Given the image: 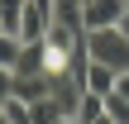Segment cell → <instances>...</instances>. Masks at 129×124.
<instances>
[{
	"mask_svg": "<svg viewBox=\"0 0 129 124\" xmlns=\"http://www.w3.org/2000/svg\"><path fill=\"white\" fill-rule=\"evenodd\" d=\"M5 115H10V124H34V115H29V100H19V96L5 105Z\"/></svg>",
	"mask_w": 129,
	"mask_h": 124,
	"instance_id": "obj_9",
	"label": "cell"
},
{
	"mask_svg": "<svg viewBox=\"0 0 129 124\" xmlns=\"http://www.w3.org/2000/svg\"><path fill=\"white\" fill-rule=\"evenodd\" d=\"M14 96L29 100V105L43 100V96H48V76H24V72H14Z\"/></svg>",
	"mask_w": 129,
	"mask_h": 124,
	"instance_id": "obj_5",
	"label": "cell"
},
{
	"mask_svg": "<svg viewBox=\"0 0 129 124\" xmlns=\"http://www.w3.org/2000/svg\"><path fill=\"white\" fill-rule=\"evenodd\" d=\"M29 115H34V124H57V119H67V115H62V105H57L53 96L34 100V105H29Z\"/></svg>",
	"mask_w": 129,
	"mask_h": 124,
	"instance_id": "obj_6",
	"label": "cell"
},
{
	"mask_svg": "<svg viewBox=\"0 0 129 124\" xmlns=\"http://www.w3.org/2000/svg\"><path fill=\"white\" fill-rule=\"evenodd\" d=\"M86 53H91V62H105L115 72H129V38H124L120 24L115 29H91L86 33Z\"/></svg>",
	"mask_w": 129,
	"mask_h": 124,
	"instance_id": "obj_1",
	"label": "cell"
},
{
	"mask_svg": "<svg viewBox=\"0 0 129 124\" xmlns=\"http://www.w3.org/2000/svg\"><path fill=\"white\" fill-rule=\"evenodd\" d=\"M19 53H24V38H14V33H0V67H19Z\"/></svg>",
	"mask_w": 129,
	"mask_h": 124,
	"instance_id": "obj_7",
	"label": "cell"
},
{
	"mask_svg": "<svg viewBox=\"0 0 129 124\" xmlns=\"http://www.w3.org/2000/svg\"><path fill=\"white\" fill-rule=\"evenodd\" d=\"M124 14H129V0H86V5H81L86 33H91V29H115Z\"/></svg>",
	"mask_w": 129,
	"mask_h": 124,
	"instance_id": "obj_2",
	"label": "cell"
},
{
	"mask_svg": "<svg viewBox=\"0 0 129 124\" xmlns=\"http://www.w3.org/2000/svg\"><path fill=\"white\" fill-rule=\"evenodd\" d=\"M10 100H14V72H10V67H0V110H5Z\"/></svg>",
	"mask_w": 129,
	"mask_h": 124,
	"instance_id": "obj_10",
	"label": "cell"
},
{
	"mask_svg": "<svg viewBox=\"0 0 129 124\" xmlns=\"http://www.w3.org/2000/svg\"><path fill=\"white\" fill-rule=\"evenodd\" d=\"M48 29H53V10H48V5H38V0H29V5H24L19 38H24V43H43V38H48Z\"/></svg>",
	"mask_w": 129,
	"mask_h": 124,
	"instance_id": "obj_3",
	"label": "cell"
},
{
	"mask_svg": "<svg viewBox=\"0 0 129 124\" xmlns=\"http://www.w3.org/2000/svg\"><path fill=\"white\" fill-rule=\"evenodd\" d=\"M115 91H120V96L129 100V72H120V81H115Z\"/></svg>",
	"mask_w": 129,
	"mask_h": 124,
	"instance_id": "obj_11",
	"label": "cell"
},
{
	"mask_svg": "<svg viewBox=\"0 0 129 124\" xmlns=\"http://www.w3.org/2000/svg\"><path fill=\"white\" fill-rule=\"evenodd\" d=\"M105 115H110L115 124H129V100L120 96V91H110V96H105Z\"/></svg>",
	"mask_w": 129,
	"mask_h": 124,
	"instance_id": "obj_8",
	"label": "cell"
},
{
	"mask_svg": "<svg viewBox=\"0 0 129 124\" xmlns=\"http://www.w3.org/2000/svg\"><path fill=\"white\" fill-rule=\"evenodd\" d=\"M57 124H77V119H72V115H67V119H57Z\"/></svg>",
	"mask_w": 129,
	"mask_h": 124,
	"instance_id": "obj_14",
	"label": "cell"
},
{
	"mask_svg": "<svg viewBox=\"0 0 129 124\" xmlns=\"http://www.w3.org/2000/svg\"><path fill=\"white\" fill-rule=\"evenodd\" d=\"M120 29H124V38H129V14H124V19H120Z\"/></svg>",
	"mask_w": 129,
	"mask_h": 124,
	"instance_id": "obj_12",
	"label": "cell"
},
{
	"mask_svg": "<svg viewBox=\"0 0 129 124\" xmlns=\"http://www.w3.org/2000/svg\"><path fill=\"white\" fill-rule=\"evenodd\" d=\"M115 81H120L115 67H105V62H86V91H91V96H110Z\"/></svg>",
	"mask_w": 129,
	"mask_h": 124,
	"instance_id": "obj_4",
	"label": "cell"
},
{
	"mask_svg": "<svg viewBox=\"0 0 129 124\" xmlns=\"http://www.w3.org/2000/svg\"><path fill=\"white\" fill-rule=\"evenodd\" d=\"M0 33H5V24H0Z\"/></svg>",
	"mask_w": 129,
	"mask_h": 124,
	"instance_id": "obj_15",
	"label": "cell"
},
{
	"mask_svg": "<svg viewBox=\"0 0 129 124\" xmlns=\"http://www.w3.org/2000/svg\"><path fill=\"white\" fill-rule=\"evenodd\" d=\"M0 124H10V115H5V110H0Z\"/></svg>",
	"mask_w": 129,
	"mask_h": 124,
	"instance_id": "obj_13",
	"label": "cell"
}]
</instances>
